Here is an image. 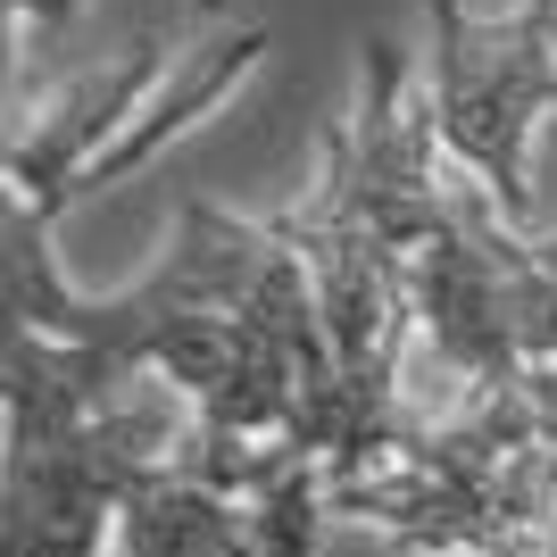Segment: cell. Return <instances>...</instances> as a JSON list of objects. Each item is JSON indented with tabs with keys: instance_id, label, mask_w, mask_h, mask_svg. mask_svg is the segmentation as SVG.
Here are the masks:
<instances>
[{
	"instance_id": "obj_1",
	"label": "cell",
	"mask_w": 557,
	"mask_h": 557,
	"mask_svg": "<svg viewBox=\"0 0 557 557\" xmlns=\"http://www.w3.org/2000/svg\"><path fill=\"white\" fill-rule=\"evenodd\" d=\"M9 292L17 325L100 349L125 374L159 367L184 383L200 424L175 466L242 499L267 557H317L333 516L325 491L349 466V424L308 258L275 216H233L184 191L159 267L116 300L67 292L50 267V225L9 216Z\"/></svg>"
},
{
	"instance_id": "obj_2",
	"label": "cell",
	"mask_w": 557,
	"mask_h": 557,
	"mask_svg": "<svg viewBox=\"0 0 557 557\" xmlns=\"http://www.w3.org/2000/svg\"><path fill=\"white\" fill-rule=\"evenodd\" d=\"M116 358L9 325L0 557H109L116 516L184 458V424L150 399H116Z\"/></svg>"
},
{
	"instance_id": "obj_3",
	"label": "cell",
	"mask_w": 557,
	"mask_h": 557,
	"mask_svg": "<svg viewBox=\"0 0 557 557\" xmlns=\"http://www.w3.org/2000/svg\"><path fill=\"white\" fill-rule=\"evenodd\" d=\"M408 300L449 367L474 392H499L533 367H557V258L541 233H516L474 175H449L442 209L408 258Z\"/></svg>"
},
{
	"instance_id": "obj_4",
	"label": "cell",
	"mask_w": 557,
	"mask_h": 557,
	"mask_svg": "<svg viewBox=\"0 0 557 557\" xmlns=\"http://www.w3.org/2000/svg\"><path fill=\"white\" fill-rule=\"evenodd\" d=\"M433 9V116L449 159L508 216L533 209V125L557 100V0H516L508 17Z\"/></svg>"
},
{
	"instance_id": "obj_5",
	"label": "cell",
	"mask_w": 557,
	"mask_h": 557,
	"mask_svg": "<svg viewBox=\"0 0 557 557\" xmlns=\"http://www.w3.org/2000/svg\"><path fill=\"white\" fill-rule=\"evenodd\" d=\"M159 67L166 42H134L100 67L67 75L50 100L17 109V125H9V216L50 225L67 200H84V175L134 134V100L159 84Z\"/></svg>"
},
{
	"instance_id": "obj_6",
	"label": "cell",
	"mask_w": 557,
	"mask_h": 557,
	"mask_svg": "<svg viewBox=\"0 0 557 557\" xmlns=\"http://www.w3.org/2000/svg\"><path fill=\"white\" fill-rule=\"evenodd\" d=\"M75 9H84V0H17V17H34V25H67ZM191 9H200V17H216L225 0H191Z\"/></svg>"
}]
</instances>
